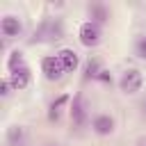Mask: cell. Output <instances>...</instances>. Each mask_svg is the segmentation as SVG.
Instances as JSON below:
<instances>
[{"label": "cell", "mask_w": 146, "mask_h": 146, "mask_svg": "<svg viewBox=\"0 0 146 146\" xmlns=\"http://www.w3.org/2000/svg\"><path fill=\"white\" fill-rule=\"evenodd\" d=\"M119 87H121L123 94H137V91H141V87H144V75H141V71H137V68L123 71V75H121V80H119Z\"/></svg>", "instance_id": "obj_1"}, {"label": "cell", "mask_w": 146, "mask_h": 146, "mask_svg": "<svg viewBox=\"0 0 146 146\" xmlns=\"http://www.w3.org/2000/svg\"><path fill=\"white\" fill-rule=\"evenodd\" d=\"M91 128H94V132H96V135L107 137V135H112V132H114L116 121H114V116H112V114H107V112H98V114H94V116H91Z\"/></svg>", "instance_id": "obj_2"}, {"label": "cell", "mask_w": 146, "mask_h": 146, "mask_svg": "<svg viewBox=\"0 0 146 146\" xmlns=\"http://www.w3.org/2000/svg\"><path fill=\"white\" fill-rule=\"evenodd\" d=\"M78 34H80L82 46H87V48H91V46H96V43L100 41V27H98V23H94V21L82 23L80 30H78Z\"/></svg>", "instance_id": "obj_3"}, {"label": "cell", "mask_w": 146, "mask_h": 146, "mask_svg": "<svg viewBox=\"0 0 146 146\" xmlns=\"http://www.w3.org/2000/svg\"><path fill=\"white\" fill-rule=\"evenodd\" d=\"M41 71H43V75H46L48 80H59V78L66 73L57 55H48V57H43V59H41Z\"/></svg>", "instance_id": "obj_4"}, {"label": "cell", "mask_w": 146, "mask_h": 146, "mask_svg": "<svg viewBox=\"0 0 146 146\" xmlns=\"http://www.w3.org/2000/svg\"><path fill=\"white\" fill-rule=\"evenodd\" d=\"M0 32H2V36H7V39L18 36V34L23 32V23H21V18L14 16V14L2 16V21H0Z\"/></svg>", "instance_id": "obj_5"}, {"label": "cell", "mask_w": 146, "mask_h": 146, "mask_svg": "<svg viewBox=\"0 0 146 146\" xmlns=\"http://www.w3.org/2000/svg\"><path fill=\"white\" fill-rule=\"evenodd\" d=\"M71 121L73 125H84L87 121V107H84V100H82V94H75L73 98V105H71Z\"/></svg>", "instance_id": "obj_6"}, {"label": "cell", "mask_w": 146, "mask_h": 146, "mask_svg": "<svg viewBox=\"0 0 146 146\" xmlns=\"http://www.w3.org/2000/svg\"><path fill=\"white\" fill-rule=\"evenodd\" d=\"M57 57H59V62H62V66H64L66 73H71V71H75L80 66V57H78V52L73 48H62L57 52Z\"/></svg>", "instance_id": "obj_7"}, {"label": "cell", "mask_w": 146, "mask_h": 146, "mask_svg": "<svg viewBox=\"0 0 146 146\" xmlns=\"http://www.w3.org/2000/svg\"><path fill=\"white\" fill-rule=\"evenodd\" d=\"M9 80H11L14 89H25L30 84V80H32V73H30L27 66H21V68H16V71L9 73Z\"/></svg>", "instance_id": "obj_8"}, {"label": "cell", "mask_w": 146, "mask_h": 146, "mask_svg": "<svg viewBox=\"0 0 146 146\" xmlns=\"http://www.w3.org/2000/svg\"><path fill=\"white\" fill-rule=\"evenodd\" d=\"M7 144L9 146H23L25 144V128L23 125H9L7 128Z\"/></svg>", "instance_id": "obj_9"}, {"label": "cell", "mask_w": 146, "mask_h": 146, "mask_svg": "<svg viewBox=\"0 0 146 146\" xmlns=\"http://www.w3.org/2000/svg\"><path fill=\"white\" fill-rule=\"evenodd\" d=\"M89 14H91L94 23H105V21H107V9H105V5H100V2L89 5Z\"/></svg>", "instance_id": "obj_10"}, {"label": "cell", "mask_w": 146, "mask_h": 146, "mask_svg": "<svg viewBox=\"0 0 146 146\" xmlns=\"http://www.w3.org/2000/svg\"><path fill=\"white\" fill-rule=\"evenodd\" d=\"M21 66H25L23 52H21V50H14V52L9 55V59H7V68H9V73H11V71H16V68H21Z\"/></svg>", "instance_id": "obj_11"}, {"label": "cell", "mask_w": 146, "mask_h": 146, "mask_svg": "<svg viewBox=\"0 0 146 146\" xmlns=\"http://www.w3.org/2000/svg\"><path fill=\"white\" fill-rule=\"evenodd\" d=\"M135 55L139 59H146V34H137L135 36Z\"/></svg>", "instance_id": "obj_12"}, {"label": "cell", "mask_w": 146, "mask_h": 146, "mask_svg": "<svg viewBox=\"0 0 146 146\" xmlns=\"http://www.w3.org/2000/svg\"><path fill=\"white\" fill-rule=\"evenodd\" d=\"M66 100H68L66 94H62L57 100H52V105H50V121H57V119H59V107H62Z\"/></svg>", "instance_id": "obj_13"}, {"label": "cell", "mask_w": 146, "mask_h": 146, "mask_svg": "<svg viewBox=\"0 0 146 146\" xmlns=\"http://www.w3.org/2000/svg\"><path fill=\"white\" fill-rule=\"evenodd\" d=\"M103 71H100V62L98 59H89L87 62V78H98Z\"/></svg>", "instance_id": "obj_14"}, {"label": "cell", "mask_w": 146, "mask_h": 146, "mask_svg": "<svg viewBox=\"0 0 146 146\" xmlns=\"http://www.w3.org/2000/svg\"><path fill=\"white\" fill-rule=\"evenodd\" d=\"M11 87H14V84H11L9 75H7V78H2V82H0V89H2V91H0V94H2V96H9V94H11V91H9Z\"/></svg>", "instance_id": "obj_15"}, {"label": "cell", "mask_w": 146, "mask_h": 146, "mask_svg": "<svg viewBox=\"0 0 146 146\" xmlns=\"http://www.w3.org/2000/svg\"><path fill=\"white\" fill-rule=\"evenodd\" d=\"M135 146H146V135H141V137L137 139V144H135Z\"/></svg>", "instance_id": "obj_16"}, {"label": "cell", "mask_w": 146, "mask_h": 146, "mask_svg": "<svg viewBox=\"0 0 146 146\" xmlns=\"http://www.w3.org/2000/svg\"><path fill=\"white\" fill-rule=\"evenodd\" d=\"M141 107H144V112H146V100H144V103H141Z\"/></svg>", "instance_id": "obj_17"}, {"label": "cell", "mask_w": 146, "mask_h": 146, "mask_svg": "<svg viewBox=\"0 0 146 146\" xmlns=\"http://www.w3.org/2000/svg\"><path fill=\"white\" fill-rule=\"evenodd\" d=\"M43 146H57V144H43Z\"/></svg>", "instance_id": "obj_18"}]
</instances>
